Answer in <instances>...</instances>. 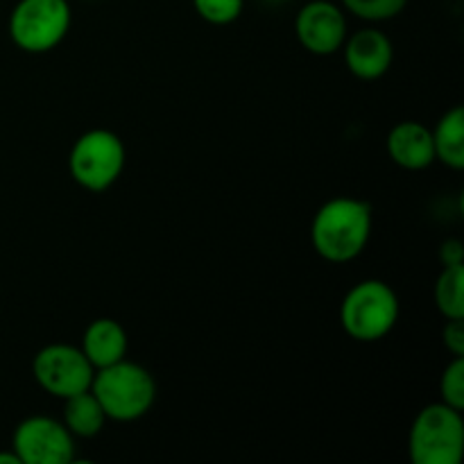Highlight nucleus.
I'll list each match as a JSON object with an SVG mask.
<instances>
[{"label":"nucleus","mask_w":464,"mask_h":464,"mask_svg":"<svg viewBox=\"0 0 464 464\" xmlns=\"http://www.w3.org/2000/svg\"><path fill=\"white\" fill-rule=\"evenodd\" d=\"M372 207L356 198H334L317 208L311 225L313 249L329 263H349L372 238Z\"/></svg>","instance_id":"nucleus-1"},{"label":"nucleus","mask_w":464,"mask_h":464,"mask_svg":"<svg viewBox=\"0 0 464 464\" xmlns=\"http://www.w3.org/2000/svg\"><path fill=\"white\" fill-rule=\"evenodd\" d=\"M91 392L100 401L107 420L113 421L140 420L157 401V383L152 374L127 358L95 370Z\"/></svg>","instance_id":"nucleus-2"},{"label":"nucleus","mask_w":464,"mask_h":464,"mask_svg":"<svg viewBox=\"0 0 464 464\" xmlns=\"http://www.w3.org/2000/svg\"><path fill=\"white\" fill-rule=\"evenodd\" d=\"M399 313L401 306L392 285L381 279H365L344 295L340 324L356 343H376L397 326Z\"/></svg>","instance_id":"nucleus-3"},{"label":"nucleus","mask_w":464,"mask_h":464,"mask_svg":"<svg viewBox=\"0 0 464 464\" xmlns=\"http://www.w3.org/2000/svg\"><path fill=\"white\" fill-rule=\"evenodd\" d=\"M408 453L415 464H460L464 453L462 411L442 401L421 408L411 426Z\"/></svg>","instance_id":"nucleus-4"},{"label":"nucleus","mask_w":464,"mask_h":464,"mask_svg":"<svg viewBox=\"0 0 464 464\" xmlns=\"http://www.w3.org/2000/svg\"><path fill=\"white\" fill-rule=\"evenodd\" d=\"M125 143L109 130H89L72 143L68 170L82 188L104 193L121 179L125 170Z\"/></svg>","instance_id":"nucleus-5"},{"label":"nucleus","mask_w":464,"mask_h":464,"mask_svg":"<svg viewBox=\"0 0 464 464\" xmlns=\"http://www.w3.org/2000/svg\"><path fill=\"white\" fill-rule=\"evenodd\" d=\"M71 21L68 0H18L9 14V36L23 53L44 54L66 39Z\"/></svg>","instance_id":"nucleus-6"},{"label":"nucleus","mask_w":464,"mask_h":464,"mask_svg":"<svg viewBox=\"0 0 464 464\" xmlns=\"http://www.w3.org/2000/svg\"><path fill=\"white\" fill-rule=\"evenodd\" d=\"M32 374L44 392L63 401V399L91 390L95 367L80 347L54 343L36 352L32 361Z\"/></svg>","instance_id":"nucleus-7"},{"label":"nucleus","mask_w":464,"mask_h":464,"mask_svg":"<svg viewBox=\"0 0 464 464\" xmlns=\"http://www.w3.org/2000/svg\"><path fill=\"white\" fill-rule=\"evenodd\" d=\"M12 451L21 464H71L75 460V438L63 421L34 415L16 426Z\"/></svg>","instance_id":"nucleus-8"},{"label":"nucleus","mask_w":464,"mask_h":464,"mask_svg":"<svg viewBox=\"0 0 464 464\" xmlns=\"http://www.w3.org/2000/svg\"><path fill=\"white\" fill-rule=\"evenodd\" d=\"M295 34L304 50L317 57H329L343 50L349 36L343 7L331 0H311L295 16Z\"/></svg>","instance_id":"nucleus-9"},{"label":"nucleus","mask_w":464,"mask_h":464,"mask_svg":"<svg viewBox=\"0 0 464 464\" xmlns=\"http://www.w3.org/2000/svg\"><path fill=\"white\" fill-rule=\"evenodd\" d=\"M344 63L358 80H379L390 71L394 62V45L388 34L374 27H362L347 36L343 44Z\"/></svg>","instance_id":"nucleus-10"},{"label":"nucleus","mask_w":464,"mask_h":464,"mask_svg":"<svg viewBox=\"0 0 464 464\" xmlns=\"http://www.w3.org/2000/svg\"><path fill=\"white\" fill-rule=\"evenodd\" d=\"M388 157L403 170H424L435 163L433 134L417 121H403L390 130L385 139Z\"/></svg>","instance_id":"nucleus-11"},{"label":"nucleus","mask_w":464,"mask_h":464,"mask_svg":"<svg viewBox=\"0 0 464 464\" xmlns=\"http://www.w3.org/2000/svg\"><path fill=\"white\" fill-rule=\"evenodd\" d=\"M127 347H130V340L121 322L111 317H98L84 329L80 349L95 370H102L122 361L127 356Z\"/></svg>","instance_id":"nucleus-12"},{"label":"nucleus","mask_w":464,"mask_h":464,"mask_svg":"<svg viewBox=\"0 0 464 464\" xmlns=\"http://www.w3.org/2000/svg\"><path fill=\"white\" fill-rule=\"evenodd\" d=\"M433 134L435 161L444 163L451 170L464 168V109L453 107L430 130Z\"/></svg>","instance_id":"nucleus-13"},{"label":"nucleus","mask_w":464,"mask_h":464,"mask_svg":"<svg viewBox=\"0 0 464 464\" xmlns=\"http://www.w3.org/2000/svg\"><path fill=\"white\" fill-rule=\"evenodd\" d=\"M63 426L71 430L72 438H95V435L102 433L104 421H107V415H104L102 406L95 399V394L91 390L86 392L75 394V397L63 399Z\"/></svg>","instance_id":"nucleus-14"},{"label":"nucleus","mask_w":464,"mask_h":464,"mask_svg":"<svg viewBox=\"0 0 464 464\" xmlns=\"http://www.w3.org/2000/svg\"><path fill=\"white\" fill-rule=\"evenodd\" d=\"M435 306L447 320L464 317V266H447L435 281Z\"/></svg>","instance_id":"nucleus-15"},{"label":"nucleus","mask_w":464,"mask_h":464,"mask_svg":"<svg viewBox=\"0 0 464 464\" xmlns=\"http://www.w3.org/2000/svg\"><path fill=\"white\" fill-rule=\"evenodd\" d=\"M408 0H343V7L361 21L381 23L399 16L406 9Z\"/></svg>","instance_id":"nucleus-16"},{"label":"nucleus","mask_w":464,"mask_h":464,"mask_svg":"<svg viewBox=\"0 0 464 464\" xmlns=\"http://www.w3.org/2000/svg\"><path fill=\"white\" fill-rule=\"evenodd\" d=\"M440 401L447 406L464 408V356H453L440 376Z\"/></svg>","instance_id":"nucleus-17"},{"label":"nucleus","mask_w":464,"mask_h":464,"mask_svg":"<svg viewBox=\"0 0 464 464\" xmlns=\"http://www.w3.org/2000/svg\"><path fill=\"white\" fill-rule=\"evenodd\" d=\"M193 7L211 25H229L243 14L245 0H193Z\"/></svg>","instance_id":"nucleus-18"},{"label":"nucleus","mask_w":464,"mask_h":464,"mask_svg":"<svg viewBox=\"0 0 464 464\" xmlns=\"http://www.w3.org/2000/svg\"><path fill=\"white\" fill-rule=\"evenodd\" d=\"M442 343L453 356H464V317L447 320L442 331Z\"/></svg>","instance_id":"nucleus-19"},{"label":"nucleus","mask_w":464,"mask_h":464,"mask_svg":"<svg viewBox=\"0 0 464 464\" xmlns=\"http://www.w3.org/2000/svg\"><path fill=\"white\" fill-rule=\"evenodd\" d=\"M440 261L442 267L447 266H464V247L458 238L444 240L442 247H440Z\"/></svg>","instance_id":"nucleus-20"},{"label":"nucleus","mask_w":464,"mask_h":464,"mask_svg":"<svg viewBox=\"0 0 464 464\" xmlns=\"http://www.w3.org/2000/svg\"><path fill=\"white\" fill-rule=\"evenodd\" d=\"M0 464H21V460H18L16 453L9 449V451H0Z\"/></svg>","instance_id":"nucleus-21"},{"label":"nucleus","mask_w":464,"mask_h":464,"mask_svg":"<svg viewBox=\"0 0 464 464\" xmlns=\"http://www.w3.org/2000/svg\"><path fill=\"white\" fill-rule=\"evenodd\" d=\"M267 3H285V0H267Z\"/></svg>","instance_id":"nucleus-22"}]
</instances>
